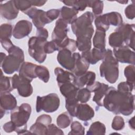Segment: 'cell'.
I'll return each instance as SVG.
<instances>
[{
    "instance_id": "6da1fadb",
    "label": "cell",
    "mask_w": 135,
    "mask_h": 135,
    "mask_svg": "<svg viewBox=\"0 0 135 135\" xmlns=\"http://www.w3.org/2000/svg\"><path fill=\"white\" fill-rule=\"evenodd\" d=\"M103 106L115 114L129 115L134 109V95L132 93L118 91L113 86H109L103 99Z\"/></svg>"
},
{
    "instance_id": "7a4b0ae2",
    "label": "cell",
    "mask_w": 135,
    "mask_h": 135,
    "mask_svg": "<svg viewBox=\"0 0 135 135\" xmlns=\"http://www.w3.org/2000/svg\"><path fill=\"white\" fill-rule=\"evenodd\" d=\"M7 52L9 54L1 61V66L4 73L11 74L20 70L24 62V54L22 49L15 45Z\"/></svg>"
},
{
    "instance_id": "3957f363",
    "label": "cell",
    "mask_w": 135,
    "mask_h": 135,
    "mask_svg": "<svg viewBox=\"0 0 135 135\" xmlns=\"http://www.w3.org/2000/svg\"><path fill=\"white\" fill-rule=\"evenodd\" d=\"M94 15L93 13L87 11L77 17L72 23L71 28L76 38H92L94 31L92 25Z\"/></svg>"
},
{
    "instance_id": "277c9868",
    "label": "cell",
    "mask_w": 135,
    "mask_h": 135,
    "mask_svg": "<svg viewBox=\"0 0 135 135\" xmlns=\"http://www.w3.org/2000/svg\"><path fill=\"white\" fill-rule=\"evenodd\" d=\"M100 73L110 83H115L119 78V62L113 55L112 50L107 49L105 55L100 65Z\"/></svg>"
},
{
    "instance_id": "5b68a950",
    "label": "cell",
    "mask_w": 135,
    "mask_h": 135,
    "mask_svg": "<svg viewBox=\"0 0 135 135\" xmlns=\"http://www.w3.org/2000/svg\"><path fill=\"white\" fill-rule=\"evenodd\" d=\"M32 108L30 104L22 103L11 112V120L16 127L15 132L20 134L31 133L27 130V122L30 117Z\"/></svg>"
},
{
    "instance_id": "8992f818",
    "label": "cell",
    "mask_w": 135,
    "mask_h": 135,
    "mask_svg": "<svg viewBox=\"0 0 135 135\" xmlns=\"http://www.w3.org/2000/svg\"><path fill=\"white\" fill-rule=\"evenodd\" d=\"M47 40L38 36H32L28 42V52L29 55L36 62L42 63L46 58V54L44 51V44Z\"/></svg>"
},
{
    "instance_id": "52a82bcc",
    "label": "cell",
    "mask_w": 135,
    "mask_h": 135,
    "mask_svg": "<svg viewBox=\"0 0 135 135\" xmlns=\"http://www.w3.org/2000/svg\"><path fill=\"white\" fill-rule=\"evenodd\" d=\"M60 104V99L56 93H50L43 97L37 96L36 110L37 112L43 110L47 113H52L58 109Z\"/></svg>"
},
{
    "instance_id": "ba28073f",
    "label": "cell",
    "mask_w": 135,
    "mask_h": 135,
    "mask_svg": "<svg viewBox=\"0 0 135 135\" xmlns=\"http://www.w3.org/2000/svg\"><path fill=\"white\" fill-rule=\"evenodd\" d=\"M12 85L14 89H16L19 95L23 97H30L33 93V87L31 84V81L15 74L12 77Z\"/></svg>"
},
{
    "instance_id": "9c48e42d",
    "label": "cell",
    "mask_w": 135,
    "mask_h": 135,
    "mask_svg": "<svg viewBox=\"0 0 135 135\" xmlns=\"http://www.w3.org/2000/svg\"><path fill=\"white\" fill-rule=\"evenodd\" d=\"M24 14L29 16L32 20L34 25L37 28L44 27L46 24L51 23L47 17L46 12L37 9L34 6L30 8Z\"/></svg>"
},
{
    "instance_id": "30bf717a",
    "label": "cell",
    "mask_w": 135,
    "mask_h": 135,
    "mask_svg": "<svg viewBox=\"0 0 135 135\" xmlns=\"http://www.w3.org/2000/svg\"><path fill=\"white\" fill-rule=\"evenodd\" d=\"M113 53L115 59L122 63L135 64V53L126 45L113 48Z\"/></svg>"
},
{
    "instance_id": "8fae6325",
    "label": "cell",
    "mask_w": 135,
    "mask_h": 135,
    "mask_svg": "<svg viewBox=\"0 0 135 135\" xmlns=\"http://www.w3.org/2000/svg\"><path fill=\"white\" fill-rule=\"evenodd\" d=\"M68 24L62 19L59 18L55 23V26L52 33V40L54 41L59 45L63 42L68 36L69 31Z\"/></svg>"
},
{
    "instance_id": "7c38bea8",
    "label": "cell",
    "mask_w": 135,
    "mask_h": 135,
    "mask_svg": "<svg viewBox=\"0 0 135 135\" xmlns=\"http://www.w3.org/2000/svg\"><path fill=\"white\" fill-rule=\"evenodd\" d=\"M115 30L119 31L122 34L125 45L134 50L135 38L134 24L122 23Z\"/></svg>"
},
{
    "instance_id": "4fadbf2b",
    "label": "cell",
    "mask_w": 135,
    "mask_h": 135,
    "mask_svg": "<svg viewBox=\"0 0 135 135\" xmlns=\"http://www.w3.org/2000/svg\"><path fill=\"white\" fill-rule=\"evenodd\" d=\"M86 88L91 92H94L93 101L99 106H103V99L109 88V85L103 83L95 81L92 85Z\"/></svg>"
},
{
    "instance_id": "5bb4252c",
    "label": "cell",
    "mask_w": 135,
    "mask_h": 135,
    "mask_svg": "<svg viewBox=\"0 0 135 135\" xmlns=\"http://www.w3.org/2000/svg\"><path fill=\"white\" fill-rule=\"evenodd\" d=\"M32 30V24L27 20L19 21L15 24L13 35L16 39H21L28 36Z\"/></svg>"
},
{
    "instance_id": "9a60e30c",
    "label": "cell",
    "mask_w": 135,
    "mask_h": 135,
    "mask_svg": "<svg viewBox=\"0 0 135 135\" xmlns=\"http://www.w3.org/2000/svg\"><path fill=\"white\" fill-rule=\"evenodd\" d=\"M57 60L59 64L66 70L71 71L74 68V60L72 52L68 49H63L59 51Z\"/></svg>"
},
{
    "instance_id": "2e32d148",
    "label": "cell",
    "mask_w": 135,
    "mask_h": 135,
    "mask_svg": "<svg viewBox=\"0 0 135 135\" xmlns=\"http://www.w3.org/2000/svg\"><path fill=\"white\" fill-rule=\"evenodd\" d=\"M74 60V66L71 71L74 76H80L85 73L90 66V63L83 57L79 53L76 52L72 54Z\"/></svg>"
},
{
    "instance_id": "e0dca14e",
    "label": "cell",
    "mask_w": 135,
    "mask_h": 135,
    "mask_svg": "<svg viewBox=\"0 0 135 135\" xmlns=\"http://www.w3.org/2000/svg\"><path fill=\"white\" fill-rule=\"evenodd\" d=\"M19 10L16 7L14 0L9 1L0 5V13L1 16L8 20L16 18L18 16Z\"/></svg>"
},
{
    "instance_id": "ac0fdd59",
    "label": "cell",
    "mask_w": 135,
    "mask_h": 135,
    "mask_svg": "<svg viewBox=\"0 0 135 135\" xmlns=\"http://www.w3.org/2000/svg\"><path fill=\"white\" fill-rule=\"evenodd\" d=\"M107 50H101L94 47L92 50L82 52L81 55L91 64H95L98 62L102 60L105 55Z\"/></svg>"
},
{
    "instance_id": "d6986e66",
    "label": "cell",
    "mask_w": 135,
    "mask_h": 135,
    "mask_svg": "<svg viewBox=\"0 0 135 135\" xmlns=\"http://www.w3.org/2000/svg\"><path fill=\"white\" fill-rule=\"evenodd\" d=\"M95 73L92 71H86L80 76H75L73 83L78 88H82L84 85L88 87L92 85L95 80Z\"/></svg>"
},
{
    "instance_id": "ffe728a7",
    "label": "cell",
    "mask_w": 135,
    "mask_h": 135,
    "mask_svg": "<svg viewBox=\"0 0 135 135\" xmlns=\"http://www.w3.org/2000/svg\"><path fill=\"white\" fill-rule=\"evenodd\" d=\"M94 116V110L89 104L85 103L78 104L75 116L78 119L83 121H88Z\"/></svg>"
},
{
    "instance_id": "44dd1931",
    "label": "cell",
    "mask_w": 135,
    "mask_h": 135,
    "mask_svg": "<svg viewBox=\"0 0 135 135\" xmlns=\"http://www.w3.org/2000/svg\"><path fill=\"white\" fill-rule=\"evenodd\" d=\"M17 101L15 97L9 92H1L0 94L1 108L6 110H13L17 107Z\"/></svg>"
},
{
    "instance_id": "7402d4cb",
    "label": "cell",
    "mask_w": 135,
    "mask_h": 135,
    "mask_svg": "<svg viewBox=\"0 0 135 135\" xmlns=\"http://www.w3.org/2000/svg\"><path fill=\"white\" fill-rule=\"evenodd\" d=\"M36 66V64L31 62H24L20 69L19 75L32 82L33 79L37 77L35 73Z\"/></svg>"
},
{
    "instance_id": "603a6c76",
    "label": "cell",
    "mask_w": 135,
    "mask_h": 135,
    "mask_svg": "<svg viewBox=\"0 0 135 135\" xmlns=\"http://www.w3.org/2000/svg\"><path fill=\"white\" fill-rule=\"evenodd\" d=\"M54 74L56 76V81L59 85L73 82L74 75L71 72L65 71L63 69L57 67L54 69Z\"/></svg>"
},
{
    "instance_id": "cb8c5ba5",
    "label": "cell",
    "mask_w": 135,
    "mask_h": 135,
    "mask_svg": "<svg viewBox=\"0 0 135 135\" xmlns=\"http://www.w3.org/2000/svg\"><path fill=\"white\" fill-rule=\"evenodd\" d=\"M79 11L73 8L68 7L64 6L60 9V17L68 24H72V23L77 18V15Z\"/></svg>"
},
{
    "instance_id": "d4e9b609",
    "label": "cell",
    "mask_w": 135,
    "mask_h": 135,
    "mask_svg": "<svg viewBox=\"0 0 135 135\" xmlns=\"http://www.w3.org/2000/svg\"><path fill=\"white\" fill-rule=\"evenodd\" d=\"M61 94L65 98L76 97L78 92L79 90L73 83L68 82L58 85Z\"/></svg>"
},
{
    "instance_id": "484cf974",
    "label": "cell",
    "mask_w": 135,
    "mask_h": 135,
    "mask_svg": "<svg viewBox=\"0 0 135 135\" xmlns=\"http://www.w3.org/2000/svg\"><path fill=\"white\" fill-rule=\"evenodd\" d=\"M105 32L101 30L97 29L93 38V44L94 47L101 50L105 49Z\"/></svg>"
},
{
    "instance_id": "4316f807",
    "label": "cell",
    "mask_w": 135,
    "mask_h": 135,
    "mask_svg": "<svg viewBox=\"0 0 135 135\" xmlns=\"http://www.w3.org/2000/svg\"><path fill=\"white\" fill-rule=\"evenodd\" d=\"M109 44L113 48L125 45L122 34L120 32L115 30L109 36Z\"/></svg>"
},
{
    "instance_id": "83f0119b",
    "label": "cell",
    "mask_w": 135,
    "mask_h": 135,
    "mask_svg": "<svg viewBox=\"0 0 135 135\" xmlns=\"http://www.w3.org/2000/svg\"><path fill=\"white\" fill-rule=\"evenodd\" d=\"M1 75L0 77V92H9L14 90L12 82V77L3 75L2 70H1Z\"/></svg>"
},
{
    "instance_id": "f1b7e54d",
    "label": "cell",
    "mask_w": 135,
    "mask_h": 135,
    "mask_svg": "<svg viewBox=\"0 0 135 135\" xmlns=\"http://www.w3.org/2000/svg\"><path fill=\"white\" fill-rule=\"evenodd\" d=\"M105 132L106 128L105 125L100 121H95L90 126L86 134H104Z\"/></svg>"
},
{
    "instance_id": "f546056e",
    "label": "cell",
    "mask_w": 135,
    "mask_h": 135,
    "mask_svg": "<svg viewBox=\"0 0 135 135\" xmlns=\"http://www.w3.org/2000/svg\"><path fill=\"white\" fill-rule=\"evenodd\" d=\"M106 17L109 25L119 26L122 24L123 19L121 15L117 12H112L105 14Z\"/></svg>"
},
{
    "instance_id": "4dcf8cb0",
    "label": "cell",
    "mask_w": 135,
    "mask_h": 135,
    "mask_svg": "<svg viewBox=\"0 0 135 135\" xmlns=\"http://www.w3.org/2000/svg\"><path fill=\"white\" fill-rule=\"evenodd\" d=\"M72 121V116L68 112H64L60 114L56 119V123L57 126L62 129H64L69 126Z\"/></svg>"
},
{
    "instance_id": "1f68e13d",
    "label": "cell",
    "mask_w": 135,
    "mask_h": 135,
    "mask_svg": "<svg viewBox=\"0 0 135 135\" xmlns=\"http://www.w3.org/2000/svg\"><path fill=\"white\" fill-rule=\"evenodd\" d=\"M79 101L76 97L65 98V108L72 117L76 116V112Z\"/></svg>"
},
{
    "instance_id": "d6a6232c",
    "label": "cell",
    "mask_w": 135,
    "mask_h": 135,
    "mask_svg": "<svg viewBox=\"0 0 135 135\" xmlns=\"http://www.w3.org/2000/svg\"><path fill=\"white\" fill-rule=\"evenodd\" d=\"M77 49L81 52L91 50L92 43L91 38L88 37H78L76 41Z\"/></svg>"
},
{
    "instance_id": "836d02e7",
    "label": "cell",
    "mask_w": 135,
    "mask_h": 135,
    "mask_svg": "<svg viewBox=\"0 0 135 135\" xmlns=\"http://www.w3.org/2000/svg\"><path fill=\"white\" fill-rule=\"evenodd\" d=\"M88 7L92 9L94 16H99L102 13L103 2L102 1H88Z\"/></svg>"
},
{
    "instance_id": "e575fe53",
    "label": "cell",
    "mask_w": 135,
    "mask_h": 135,
    "mask_svg": "<svg viewBox=\"0 0 135 135\" xmlns=\"http://www.w3.org/2000/svg\"><path fill=\"white\" fill-rule=\"evenodd\" d=\"M66 5L72 6V8L78 11H83L88 7V1H77L68 0L61 1Z\"/></svg>"
},
{
    "instance_id": "d590c367",
    "label": "cell",
    "mask_w": 135,
    "mask_h": 135,
    "mask_svg": "<svg viewBox=\"0 0 135 135\" xmlns=\"http://www.w3.org/2000/svg\"><path fill=\"white\" fill-rule=\"evenodd\" d=\"M48 126H46L42 122L36 121L35 123L32 125L30 127V131L31 133L35 134L47 135Z\"/></svg>"
},
{
    "instance_id": "8d00e7d4",
    "label": "cell",
    "mask_w": 135,
    "mask_h": 135,
    "mask_svg": "<svg viewBox=\"0 0 135 135\" xmlns=\"http://www.w3.org/2000/svg\"><path fill=\"white\" fill-rule=\"evenodd\" d=\"M35 73L37 76L44 83H47L49 81L50 73L46 67L43 65H37L35 68Z\"/></svg>"
},
{
    "instance_id": "74e56055",
    "label": "cell",
    "mask_w": 135,
    "mask_h": 135,
    "mask_svg": "<svg viewBox=\"0 0 135 135\" xmlns=\"http://www.w3.org/2000/svg\"><path fill=\"white\" fill-rule=\"evenodd\" d=\"M94 24L97 29L101 30L105 32L108 30L110 27L107 20L105 14L97 16L95 19Z\"/></svg>"
},
{
    "instance_id": "f35d334b",
    "label": "cell",
    "mask_w": 135,
    "mask_h": 135,
    "mask_svg": "<svg viewBox=\"0 0 135 135\" xmlns=\"http://www.w3.org/2000/svg\"><path fill=\"white\" fill-rule=\"evenodd\" d=\"M13 27L8 23L3 24L1 25L0 39L10 38L13 34Z\"/></svg>"
},
{
    "instance_id": "ab89813d",
    "label": "cell",
    "mask_w": 135,
    "mask_h": 135,
    "mask_svg": "<svg viewBox=\"0 0 135 135\" xmlns=\"http://www.w3.org/2000/svg\"><path fill=\"white\" fill-rule=\"evenodd\" d=\"M91 96V92L86 88H81L79 89L76 98L79 102L81 103H85L89 101Z\"/></svg>"
},
{
    "instance_id": "60d3db41",
    "label": "cell",
    "mask_w": 135,
    "mask_h": 135,
    "mask_svg": "<svg viewBox=\"0 0 135 135\" xmlns=\"http://www.w3.org/2000/svg\"><path fill=\"white\" fill-rule=\"evenodd\" d=\"M63 49H68L72 52H74L77 49L76 41L68 37L59 45V51Z\"/></svg>"
},
{
    "instance_id": "b9f144b4",
    "label": "cell",
    "mask_w": 135,
    "mask_h": 135,
    "mask_svg": "<svg viewBox=\"0 0 135 135\" xmlns=\"http://www.w3.org/2000/svg\"><path fill=\"white\" fill-rule=\"evenodd\" d=\"M124 74L127 82L134 84L135 67L134 65H129L127 66L124 70Z\"/></svg>"
},
{
    "instance_id": "7bdbcfd3",
    "label": "cell",
    "mask_w": 135,
    "mask_h": 135,
    "mask_svg": "<svg viewBox=\"0 0 135 135\" xmlns=\"http://www.w3.org/2000/svg\"><path fill=\"white\" fill-rule=\"evenodd\" d=\"M84 133L85 128L80 122L77 121L72 122L71 124V131L69 133V135L84 134Z\"/></svg>"
},
{
    "instance_id": "ee69618b",
    "label": "cell",
    "mask_w": 135,
    "mask_h": 135,
    "mask_svg": "<svg viewBox=\"0 0 135 135\" xmlns=\"http://www.w3.org/2000/svg\"><path fill=\"white\" fill-rule=\"evenodd\" d=\"M134 84H131L127 81L120 82L117 86V90L120 92L124 93H131L134 89Z\"/></svg>"
},
{
    "instance_id": "f6af8a7d",
    "label": "cell",
    "mask_w": 135,
    "mask_h": 135,
    "mask_svg": "<svg viewBox=\"0 0 135 135\" xmlns=\"http://www.w3.org/2000/svg\"><path fill=\"white\" fill-rule=\"evenodd\" d=\"M111 127L113 129L116 131L123 129L124 127V121L123 118L119 115L115 116L112 120Z\"/></svg>"
},
{
    "instance_id": "bcb514c9",
    "label": "cell",
    "mask_w": 135,
    "mask_h": 135,
    "mask_svg": "<svg viewBox=\"0 0 135 135\" xmlns=\"http://www.w3.org/2000/svg\"><path fill=\"white\" fill-rule=\"evenodd\" d=\"M14 3L17 9L19 11H21L24 13L33 7L30 1L14 0Z\"/></svg>"
},
{
    "instance_id": "7dc6e473",
    "label": "cell",
    "mask_w": 135,
    "mask_h": 135,
    "mask_svg": "<svg viewBox=\"0 0 135 135\" xmlns=\"http://www.w3.org/2000/svg\"><path fill=\"white\" fill-rule=\"evenodd\" d=\"M44 49L46 54H50L56 51H59L57 44L52 40L51 41H47L44 44Z\"/></svg>"
},
{
    "instance_id": "c3c4849f",
    "label": "cell",
    "mask_w": 135,
    "mask_h": 135,
    "mask_svg": "<svg viewBox=\"0 0 135 135\" xmlns=\"http://www.w3.org/2000/svg\"><path fill=\"white\" fill-rule=\"evenodd\" d=\"M49 134H57V135H63L64 132L62 131L60 128L56 127L54 124H50L47 126V135Z\"/></svg>"
},
{
    "instance_id": "681fc988",
    "label": "cell",
    "mask_w": 135,
    "mask_h": 135,
    "mask_svg": "<svg viewBox=\"0 0 135 135\" xmlns=\"http://www.w3.org/2000/svg\"><path fill=\"white\" fill-rule=\"evenodd\" d=\"M124 13L126 17L132 20L134 18V14H135V6L134 4L132 3L129 5H128L124 10Z\"/></svg>"
},
{
    "instance_id": "f907efd6",
    "label": "cell",
    "mask_w": 135,
    "mask_h": 135,
    "mask_svg": "<svg viewBox=\"0 0 135 135\" xmlns=\"http://www.w3.org/2000/svg\"><path fill=\"white\" fill-rule=\"evenodd\" d=\"M60 14V10L59 9H51L46 12V15L51 22L56 19Z\"/></svg>"
},
{
    "instance_id": "816d5d0a",
    "label": "cell",
    "mask_w": 135,
    "mask_h": 135,
    "mask_svg": "<svg viewBox=\"0 0 135 135\" xmlns=\"http://www.w3.org/2000/svg\"><path fill=\"white\" fill-rule=\"evenodd\" d=\"M36 121L42 122V123L48 126L51 124L52 122V118L48 114H42L38 117Z\"/></svg>"
},
{
    "instance_id": "f5cc1de1",
    "label": "cell",
    "mask_w": 135,
    "mask_h": 135,
    "mask_svg": "<svg viewBox=\"0 0 135 135\" xmlns=\"http://www.w3.org/2000/svg\"><path fill=\"white\" fill-rule=\"evenodd\" d=\"M3 129L6 132L10 133L13 131H15L16 127L15 123L11 120V121L7 122L3 125Z\"/></svg>"
},
{
    "instance_id": "db71d44e",
    "label": "cell",
    "mask_w": 135,
    "mask_h": 135,
    "mask_svg": "<svg viewBox=\"0 0 135 135\" xmlns=\"http://www.w3.org/2000/svg\"><path fill=\"white\" fill-rule=\"evenodd\" d=\"M36 36L47 40L49 36V32L44 27L37 28Z\"/></svg>"
},
{
    "instance_id": "11a10c76",
    "label": "cell",
    "mask_w": 135,
    "mask_h": 135,
    "mask_svg": "<svg viewBox=\"0 0 135 135\" xmlns=\"http://www.w3.org/2000/svg\"><path fill=\"white\" fill-rule=\"evenodd\" d=\"M1 43L3 46V47L7 51L11 49L13 45H14L10 38H5V39H0Z\"/></svg>"
},
{
    "instance_id": "9f6ffc18",
    "label": "cell",
    "mask_w": 135,
    "mask_h": 135,
    "mask_svg": "<svg viewBox=\"0 0 135 135\" xmlns=\"http://www.w3.org/2000/svg\"><path fill=\"white\" fill-rule=\"evenodd\" d=\"M31 4L32 5V6H42L43 5H44L45 3L46 2V1H36V0H34V1H30Z\"/></svg>"
},
{
    "instance_id": "6f0895ef",
    "label": "cell",
    "mask_w": 135,
    "mask_h": 135,
    "mask_svg": "<svg viewBox=\"0 0 135 135\" xmlns=\"http://www.w3.org/2000/svg\"><path fill=\"white\" fill-rule=\"evenodd\" d=\"M129 125L130 128H131L132 130H134V117H133L129 120Z\"/></svg>"
},
{
    "instance_id": "680465c9",
    "label": "cell",
    "mask_w": 135,
    "mask_h": 135,
    "mask_svg": "<svg viewBox=\"0 0 135 135\" xmlns=\"http://www.w3.org/2000/svg\"><path fill=\"white\" fill-rule=\"evenodd\" d=\"M0 111H1V113H0V114H1V118H2V117L4 116V115L5 113V110L4 109H3V108H1Z\"/></svg>"
},
{
    "instance_id": "91938a15",
    "label": "cell",
    "mask_w": 135,
    "mask_h": 135,
    "mask_svg": "<svg viewBox=\"0 0 135 135\" xmlns=\"http://www.w3.org/2000/svg\"><path fill=\"white\" fill-rule=\"evenodd\" d=\"M118 3H121V4H125L126 3H127L128 2V1H117Z\"/></svg>"
}]
</instances>
